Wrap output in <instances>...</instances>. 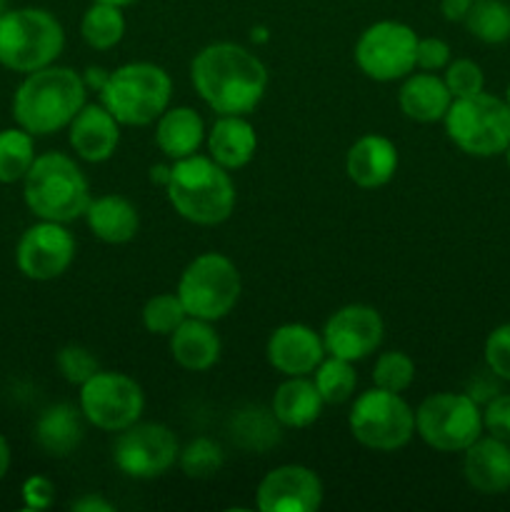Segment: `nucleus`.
<instances>
[{
  "instance_id": "13",
  "label": "nucleus",
  "mask_w": 510,
  "mask_h": 512,
  "mask_svg": "<svg viewBox=\"0 0 510 512\" xmlns=\"http://www.w3.org/2000/svg\"><path fill=\"white\" fill-rule=\"evenodd\" d=\"M180 445L173 430L163 423H133L120 430L113 445L118 470L135 480H153L178 463Z\"/></svg>"
},
{
  "instance_id": "37",
  "label": "nucleus",
  "mask_w": 510,
  "mask_h": 512,
  "mask_svg": "<svg viewBox=\"0 0 510 512\" xmlns=\"http://www.w3.org/2000/svg\"><path fill=\"white\" fill-rule=\"evenodd\" d=\"M55 363H58L60 375L73 385H83L85 380H90L100 370L98 358H95L85 345H75V343L60 348Z\"/></svg>"
},
{
  "instance_id": "47",
  "label": "nucleus",
  "mask_w": 510,
  "mask_h": 512,
  "mask_svg": "<svg viewBox=\"0 0 510 512\" xmlns=\"http://www.w3.org/2000/svg\"><path fill=\"white\" fill-rule=\"evenodd\" d=\"M253 40H255V43H265V40H268V30L253 28Z\"/></svg>"
},
{
  "instance_id": "4",
  "label": "nucleus",
  "mask_w": 510,
  "mask_h": 512,
  "mask_svg": "<svg viewBox=\"0 0 510 512\" xmlns=\"http://www.w3.org/2000/svg\"><path fill=\"white\" fill-rule=\"evenodd\" d=\"M23 198L38 220L73 223L83 218L90 203V185L80 165L70 155L50 150L35 155L23 178Z\"/></svg>"
},
{
  "instance_id": "16",
  "label": "nucleus",
  "mask_w": 510,
  "mask_h": 512,
  "mask_svg": "<svg viewBox=\"0 0 510 512\" xmlns=\"http://www.w3.org/2000/svg\"><path fill=\"white\" fill-rule=\"evenodd\" d=\"M255 505L260 512H315L323 505V480L305 465H280L260 480Z\"/></svg>"
},
{
  "instance_id": "51",
  "label": "nucleus",
  "mask_w": 510,
  "mask_h": 512,
  "mask_svg": "<svg viewBox=\"0 0 510 512\" xmlns=\"http://www.w3.org/2000/svg\"><path fill=\"white\" fill-rule=\"evenodd\" d=\"M505 103L510 105V83H508V90H505Z\"/></svg>"
},
{
  "instance_id": "9",
  "label": "nucleus",
  "mask_w": 510,
  "mask_h": 512,
  "mask_svg": "<svg viewBox=\"0 0 510 512\" xmlns=\"http://www.w3.org/2000/svg\"><path fill=\"white\" fill-rule=\"evenodd\" d=\"M348 425L353 438L375 453H395L415 435V410L400 393L370 388L355 398Z\"/></svg>"
},
{
  "instance_id": "12",
  "label": "nucleus",
  "mask_w": 510,
  "mask_h": 512,
  "mask_svg": "<svg viewBox=\"0 0 510 512\" xmlns=\"http://www.w3.org/2000/svg\"><path fill=\"white\" fill-rule=\"evenodd\" d=\"M418 33L400 20H378L360 33L355 43V63L378 83L403 80L415 70Z\"/></svg>"
},
{
  "instance_id": "8",
  "label": "nucleus",
  "mask_w": 510,
  "mask_h": 512,
  "mask_svg": "<svg viewBox=\"0 0 510 512\" xmlns=\"http://www.w3.org/2000/svg\"><path fill=\"white\" fill-rule=\"evenodd\" d=\"M175 293L190 318L218 323L238 305L243 280L228 255L203 253L185 265Z\"/></svg>"
},
{
  "instance_id": "36",
  "label": "nucleus",
  "mask_w": 510,
  "mask_h": 512,
  "mask_svg": "<svg viewBox=\"0 0 510 512\" xmlns=\"http://www.w3.org/2000/svg\"><path fill=\"white\" fill-rule=\"evenodd\" d=\"M445 85H448L450 95L455 98H470L475 93L485 90V73L475 60L470 58H455L445 65L443 75Z\"/></svg>"
},
{
  "instance_id": "50",
  "label": "nucleus",
  "mask_w": 510,
  "mask_h": 512,
  "mask_svg": "<svg viewBox=\"0 0 510 512\" xmlns=\"http://www.w3.org/2000/svg\"><path fill=\"white\" fill-rule=\"evenodd\" d=\"M505 160H508V168H510V145H508V148H505Z\"/></svg>"
},
{
  "instance_id": "41",
  "label": "nucleus",
  "mask_w": 510,
  "mask_h": 512,
  "mask_svg": "<svg viewBox=\"0 0 510 512\" xmlns=\"http://www.w3.org/2000/svg\"><path fill=\"white\" fill-rule=\"evenodd\" d=\"M20 495L28 510H48L55 503V485L45 475H30Z\"/></svg>"
},
{
  "instance_id": "24",
  "label": "nucleus",
  "mask_w": 510,
  "mask_h": 512,
  "mask_svg": "<svg viewBox=\"0 0 510 512\" xmlns=\"http://www.w3.org/2000/svg\"><path fill=\"white\" fill-rule=\"evenodd\" d=\"M453 95L440 75L420 70L403 78L398 90V105L405 118L415 123H440L448 113Z\"/></svg>"
},
{
  "instance_id": "14",
  "label": "nucleus",
  "mask_w": 510,
  "mask_h": 512,
  "mask_svg": "<svg viewBox=\"0 0 510 512\" xmlns=\"http://www.w3.org/2000/svg\"><path fill=\"white\" fill-rule=\"evenodd\" d=\"M75 260V238L65 223L38 220L30 225L18 240L15 263L18 270L30 280L48 283L60 278Z\"/></svg>"
},
{
  "instance_id": "11",
  "label": "nucleus",
  "mask_w": 510,
  "mask_h": 512,
  "mask_svg": "<svg viewBox=\"0 0 510 512\" xmlns=\"http://www.w3.org/2000/svg\"><path fill=\"white\" fill-rule=\"evenodd\" d=\"M78 405L88 425L105 433H120L140 420L145 410V393L130 375L98 370L80 385Z\"/></svg>"
},
{
  "instance_id": "19",
  "label": "nucleus",
  "mask_w": 510,
  "mask_h": 512,
  "mask_svg": "<svg viewBox=\"0 0 510 512\" xmlns=\"http://www.w3.org/2000/svg\"><path fill=\"white\" fill-rule=\"evenodd\" d=\"M463 475L480 495H503L510 490V443L480 435L463 450Z\"/></svg>"
},
{
  "instance_id": "28",
  "label": "nucleus",
  "mask_w": 510,
  "mask_h": 512,
  "mask_svg": "<svg viewBox=\"0 0 510 512\" xmlns=\"http://www.w3.org/2000/svg\"><path fill=\"white\" fill-rule=\"evenodd\" d=\"M125 15L123 8L110 3H98L93 0L80 20V35L93 50H110L123 40L125 35Z\"/></svg>"
},
{
  "instance_id": "49",
  "label": "nucleus",
  "mask_w": 510,
  "mask_h": 512,
  "mask_svg": "<svg viewBox=\"0 0 510 512\" xmlns=\"http://www.w3.org/2000/svg\"><path fill=\"white\" fill-rule=\"evenodd\" d=\"M5 10H8V0H0V15H3Z\"/></svg>"
},
{
  "instance_id": "6",
  "label": "nucleus",
  "mask_w": 510,
  "mask_h": 512,
  "mask_svg": "<svg viewBox=\"0 0 510 512\" xmlns=\"http://www.w3.org/2000/svg\"><path fill=\"white\" fill-rule=\"evenodd\" d=\"M65 30L45 8H13L0 15V65L13 73H35L60 58Z\"/></svg>"
},
{
  "instance_id": "34",
  "label": "nucleus",
  "mask_w": 510,
  "mask_h": 512,
  "mask_svg": "<svg viewBox=\"0 0 510 512\" xmlns=\"http://www.w3.org/2000/svg\"><path fill=\"white\" fill-rule=\"evenodd\" d=\"M415 380V363L403 350H388L378 355L373 365L375 388L390 390V393H405Z\"/></svg>"
},
{
  "instance_id": "20",
  "label": "nucleus",
  "mask_w": 510,
  "mask_h": 512,
  "mask_svg": "<svg viewBox=\"0 0 510 512\" xmlns=\"http://www.w3.org/2000/svg\"><path fill=\"white\" fill-rule=\"evenodd\" d=\"M398 148L390 138L368 133L355 140L345 155V173L358 188H383L398 173Z\"/></svg>"
},
{
  "instance_id": "42",
  "label": "nucleus",
  "mask_w": 510,
  "mask_h": 512,
  "mask_svg": "<svg viewBox=\"0 0 510 512\" xmlns=\"http://www.w3.org/2000/svg\"><path fill=\"white\" fill-rule=\"evenodd\" d=\"M473 0H440V13L450 23H463Z\"/></svg>"
},
{
  "instance_id": "5",
  "label": "nucleus",
  "mask_w": 510,
  "mask_h": 512,
  "mask_svg": "<svg viewBox=\"0 0 510 512\" xmlns=\"http://www.w3.org/2000/svg\"><path fill=\"white\" fill-rule=\"evenodd\" d=\"M170 95H173V80L168 70L138 60L110 70L98 98L120 125L143 128L155 123L170 108Z\"/></svg>"
},
{
  "instance_id": "7",
  "label": "nucleus",
  "mask_w": 510,
  "mask_h": 512,
  "mask_svg": "<svg viewBox=\"0 0 510 512\" xmlns=\"http://www.w3.org/2000/svg\"><path fill=\"white\" fill-rule=\"evenodd\" d=\"M443 125L455 148L473 158H495L510 145V105L485 90L470 98H455Z\"/></svg>"
},
{
  "instance_id": "38",
  "label": "nucleus",
  "mask_w": 510,
  "mask_h": 512,
  "mask_svg": "<svg viewBox=\"0 0 510 512\" xmlns=\"http://www.w3.org/2000/svg\"><path fill=\"white\" fill-rule=\"evenodd\" d=\"M485 365L495 378L510 383V323L498 325L485 338Z\"/></svg>"
},
{
  "instance_id": "32",
  "label": "nucleus",
  "mask_w": 510,
  "mask_h": 512,
  "mask_svg": "<svg viewBox=\"0 0 510 512\" xmlns=\"http://www.w3.org/2000/svg\"><path fill=\"white\" fill-rule=\"evenodd\" d=\"M313 383L318 388V393L323 395L325 405H340L353 398L358 375H355V368L350 360L325 355L323 363L315 368Z\"/></svg>"
},
{
  "instance_id": "18",
  "label": "nucleus",
  "mask_w": 510,
  "mask_h": 512,
  "mask_svg": "<svg viewBox=\"0 0 510 512\" xmlns=\"http://www.w3.org/2000/svg\"><path fill=\"white\" fill-rule=\"evenodd\" d=\"M120 128L103 103H85L68 125L70 148L85 163H105L118 150Z\"/></svg>"
},
{
  "instance_id": "22",
  "label": "nucleus",
  "mask_w": 510,
  "mask_h": 512,
  "mask_svg": "<svg viewBox=\"0 0 510 512\" xmlns=\"http://www.w3.org/2000/svg\"><path fill=\"white\" fill-rule=\"evenodd\" d=\"M168 338L173 360L183 370H190V373H205V370H210L220 360V353H223L220 335L215 333L210 320L190 318L188 315Z\"/></svg>"
},
{
  "instance_id": "43",
  "label": "nucleus",
  "mask_w": 510,
  "mask_h": 512,
  "mask_svg": "<svg viewBox=\"0 0 510 512\" xmlns=\"http://www.w3.org/2000/svg\"><path fill=\"white\" fill-rule=\"evenodd\" d=\"M70 508L78 510V512H113V505L95 493H85L83 498L73 500V503H70Z\"/></svg>"
},
{
  "instance_id": "15",
  "label": "nucleus",
  "mask_w": 510,
  "mask_h": 512,
  "mask_svg": "<svg viewBox=\"0 0 510 512\" xmlns=\"http://www.w3.org/2000/svg\"><path fill=\"white\" fill-rule=\"evenodd\" d=\"M320 335H323L325 353L358 363L380 348L385 323L373 305L350 303L330 315Z\"/></svg>"
},
{
  "instance_id": "17",
  "label": "nucleus",
  "mask_w": 510,
  "mask_h": 512,
  "mask_svg": "<svg viewBox=\"0 0 510 512\" xmlns=\"http://www.w3.org/2000/svg\"><path fill=\"white\" fill-rule=\"evenodd\" d=\"M323 335L315 333L310 325L285 323L270 333L265 345V358L285 378L315 373L325 358Z\"/></svg>"
},
{
  "instance_id": "25",
  "label": "nucleus",
  "mask_w": 510,
  "mask_h": 512,
  "mask_svg": "<svg viewBox=\"0 0 510 512\" xmlns=\"http://www.w3.org/2000/svg\"><path fill=\"white\" fill-rule=\"evenodd\" d=\"M83 218L88 223L90 233L108 245L130 243L140 228L138 208L128 198L115 193L90 198Z\"/></svg>"
},
{
  "instance_id": "29",
  "label": "nucleus",
  "mask_w": 510,
  "mask_h": 512,
  "mask_svg": "<svg viewBox=\"0 0 510 512\" xmlns=\"http://www.w3.org/2000/svg\"><path fill=\"white\" fill-rule=\"evenodd\" d=\"M465 28L485 45H500L510 40V5L505 0H473Z\"/></svg>"
},
{
  "instance_id": "48",
  "label": "nucleus",
  "mask_w": 510,
  "mask_h": 512,
  "mask_svg": "<svg viewBox=\"0 0 510 512\" xmlns=\"http://www.w3.org/2000/svg\"><path fill=\"white\" fill-rule=\"evenodd\" d=\"M98 3H110V5H118V8H128V5L138 3V0H98Z\"/></svg>"
},
{
  "instance_id": "40",
  "label": "nucleus",
  "mask_w": 510,
  "mask_h": 512,
  "mask_svg": "<svg viewBox=\"0 0 510 512\" xmlns=\"http://www.w3.org/2000/svg\"><path fill=\"white\" fill-rule=\"evenodd\" d=\"M450 63V45L440 38H418V50H415V68L438 73Z\"/></svg>"
},
{
  "instance_id": "10",
  "label": "nucleus",
  "mask_w": 510,
  "mask_h": 512,
  "mask_svg": "<svg viewBox=\"0 0 510 512\" xmlns=\"http://www.w3.org/2000/svg\"><path fill=\"white\" fill-rule=\"evenodd\" d=\"M415 433L438 453H463L483 435V408L468 393H435L415 410Z\"/></svg>"
},
{
  "instance_id": "45",
  "label": "nucleus",
  "mask_w": 510,
  "mask_h": 512,
  "mask_svg": "<svg viewBox=\"0 0 510 512\" xmlns=\"http://www.w3.org/2000/svg\"><path fill=\"white\" fill-rule=\"evenodd\" d=\"M8 468H10V445H8V440L0 435V480L8 475Z\"/></svg>"
},
{
  "instance_id": "33",
  "label": "nucleus",
  "mask_w": 510,
  "mask_h": 512,
  "mask_svg": "<svg viewBox=\"0 0 510 512\" xmlns=\"http://www.w3.org/2000/svg\"><path fill=\"white\" fill-rule=\"evenodd\" d=\"M225 463V453L215 440L210 438H195L180 450L178 465L188 478L193 480H205L213 478Z\"/></svg>"
},
{
  "instance_id": "35",
  "label": "nucleus",
  "mask_w": 510,
  "mask_h": 512,
  "mask_svg": "<svg viewBox=\"0 0 510 512\" xmlns=\"http://www.w3.org/2000/svg\"><path fill=\"white\" fill-rule=\"evenodd\" d=\"M185 318H188V313H185L178 293L153 295L143 305V325L153 335H170Z\"/></svg>"
},
{
  "instance_id": "27",
  "label": "nucleus",
  "mask_w": 510,
  "mask_h": 512,
  "mask_svg": "<svg viewBox=\"0 0 510 512\" xmlns=\"http://www.w3.org/2000/svg\"><path fill=\"white\" fill-rule=\"evenodd\" d=\"M323 395L318 393L313 380L308 375H295V378H288L285 383L278 385L273 395V403H270V410H273L275 420H278L283 428H308L323 413Z\"/></svg>"
},
{
  "instance_id": "3",
  "label": "nucleus",
  "mask_w": 510,
  "mask_h": 512,
  "mask_svg": "<svg viewBox=\"0 0 510 512\" xmlns=\"http://www.w3.org/2000/svg\"><path fill=\"white\" fill-rule=\"evenodd\" d=\"M165 195L175 213L195 225H220L235 210V183L230 170L215 163L210 155L193 153L173 160Z\"/></svg>"
},
{
  "instance_id": "2",
  "label": "nucleus",
  "mask_w": 510,
  "mask_h": 512,
  "mask_svg": "<svg viewBox=\"0 0 510 512\" xmlns=\"http://www.w3.org/2000/svg\"><path fill=\"white\" fill-rule=\"evenodd\" d=\"M88 98V88L78 70L48 65L25 75L13 95V118L33 138L68 128Z\"/></svg>"
},
{
  "instance_id": "39",
  "label": "nucleus",
  "mask_w": 510,
  "mask_h": 512,
  "mask_svg": "<svg viewBox=\"0 0 510 512\" xmlns=\"http://www.w3.org/2000/svg\"><path fill=\"white\" fill-rule=\"evenodd\" d=\"M483 430L510 443V393H498L483 408Z\"/></svg>"
},
{
  "instance_id": "1",
  "label": "nucleus",
  "mask_w": 510,
  "mask_h": 512,
  "mask_svg": "<svg viewBox=\"0 0 510 512\" xmlns=\"http://www.w3.org/2000/svg\"><path fill=\"white\" fill-rule=\"evenodd\" d=\"M190 80L195 93L218 115H248L268 90V68L243 45L220 40L195 55Z\"/></svg>"
},
{
  "instance_id": "31",
  "label": "nucleus",
  "mask_w": 510,
  "mask_h": 512,
  "mask_svg": "<svg viewBox=\"0 0 510 512\" xmlns=\"http://www.w3.org/2000/svg\"><path fill=\"white\" fill-rule=\"evenodd\" d=\"M280 428L283 425L275 420L273 410L248 408L235 415L233 420V440L243 445L245 450H268L270 445L278 443Z\"/></svg>"
},
{
  "instance_id": "44",
  "label": "nucleus",
  "mask_w": 510,
  "mask_h": 512,
  "mask_svg": "<svg viewBox=\"0 0 510 512\" xmlns=\"http://www.w3.org/2000/svg\"><path fill=\"white\" fill-rule=\"evenodd\" d=\"M108 75H110V70L100 68V65H98V68H95V65H90V68L85 70V75H83L85 88L100 93V90H103V85H105V80H108Z\"/></svg>"
},
{
  "instance_id": "23",
  "label": "nucleus",
  "mask_w": 510,
  "mask_h": 512,
  "mask_svg": "<svg viewBox=\"0 0 510 512\" xmlns=\"http://www.w3.org/2000/svg\"><path fill=\"white\" fill-rule=\"evenodd\" d=\"M85 415L80 405L55 403L40 413L35 423V443L50 458H68L85 438Z\"/></svg>"
},
{
  "instance_id": "21",
  "label": "nucleus",
  "mask_w": 510,
  "mask_h": 512,
  "mask_svg": "<svg viewBox=\"0 0 510 512\" xmlns=\"http://www.w3.org/2000/svg\"><path fill=\"white\" fill-rule=\"evenodd\" d=\"M208 155L225 170H240L255 158L258 135L245 115H218L213 128L205 133Z\"/></svg>"
},
{
  "instance_id": "46",
  "label": "nucleus",
  "mask_w": 510,
  "mask_h": 512,
  "mask_svg": "<svg viewBox=\"0 0 510 512\" xmlns=\"http://www.w3.org/2000/svg\"><path fill=\"white\" fill-rule=\"evenodd\" d=\"M168 178H170V165H153V168H150V180H153V183H158V185H168Z\"/></svg>"
},
{
  "instance_id": "30",
  "label": "nucleus",
  "mask_w": 510,
  "mask_h": 512,
  "mask_svg": "<svg viewBox=\"0 0 510 512\" xmlns=\"http://www.w3.org/2000/svg\"><path fill=\"white\" fill-rule=\"evenodd\" d=\"M33 160L35 143L28 130L20 125L0 130V183H20L28 175Z\"/></svg>"
},
{
  "instance_id": "26",
  "label": "nucleus",
  "mask_w": 510,
  "mask_h": 512,
  "mask_svg": "<svg viewBox=\"0 0 510 512\" xmlns=\"http://www.w3.org/2000/svg\"><path fill=\"white\" fill-rule=\"evenodd\" d=\"M205 123L198 115V110L188 105L168 108L158 120H155V143L160 153L168 155L170 160L188 158L198 153L200 145L205 143Z\"/></svg>"
}]
</instances>
